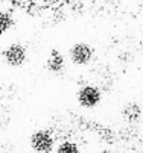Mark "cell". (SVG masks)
I'll list each match as a JSON object with an SVG mask.
<instances>
[{"mask_svg":"<svg viewBox=\"0 0 143 153\" xmlns=\"http://www.w3.org/2000/svg\"><path fill=\"white\" fill-rule=\"evenodd\" d=\"M2 56H3V61L9 67H22L28 59V50L23 44L14 42V44H9L3 50Z\"/></svg>","mask_w":143,"mask_h":153,"instance_id":"cell-1","label":"cell"},{"mask_svg":"<svg viewBox=\"0 0 143 153\" xmlns=\"http://www.w3.org/2000/svg\"><path fill=\"white\" fill-rule=\"evenodd\" d=\"M93 49L87 42H76L72 46V49L69 50V58L73 64L76 65H87L91 62L93 59Z\"/></svg>","mask_w":143,"mask_h":153,"instance_id":"cell-2","label":"cell"},{"mask_svg":"<svg viewBox=\"0 0 143 153\" xmlns=\"http://www.w3.org/2000/svg\"><path fill=\"white\" fill-rule=\"evenodd\" d=\"M100 99H102V93L97 86L94 85H84L82 88H79L78 91V102L81 106L84 108H94L100 103Z\"/></svg>","mask_w":143,"mask_h":153,"instance_id":"cell-3","label":"cell"},{"mask_svg":"<svg viewBox=\"0 0 143 153\" xmlns=\"http://www.w3.org/2000/svg\"><path fill=\"white\" fill-rule=\"evenodd\" d=\"M53 137L47 130H37L31 135V147L37 153H50L53 149Z\"/></svg>","mask_w":143,"mask_h":153,"instance_id":"cell-4","label":"cell"},{"mask_svg":"<svg viewBox=\"0 0 143 153\" xmlns=\"http://www.w3.org/2000/svg\"><path fill=\"white\" fill-rule=\"evenodd\" d=\"M47 67L53 73L63 71V68H64V58H63V55H61L59 52H56V50H53L50 58H49V61H47Z\"/></svg>","mask_w":143,"mask_h":153,"instance_id":"cell-5","label":"cell"},{"mask_svg":"<svg viewBox=\"0 0 143 153\" xmlns=\"http://www.w3.org/2000/svg\"><path fill=\"white\" fill-rule=\"evenodd\" d=\"M14 27V18L8 11L0 9V36L5 35Z\"/></svg>","mask_w":143,"mask_h":153,"instance_id":"cell-6","label":"cell"},{"mask_svg":"<svg viewBox=\"0 0 143 153\" xmlns=\"http://www.w3.org/2000/svg\"><path fill=\"white\" fill-rule=\"evenodd\" d=\"M56 153H79V147L73 141H64L58 146Z\"/></svg>","mask_w":143,"mask_h":153,"instance_id":"cell-7","label":"cell"},{"mask_svg":"<svg viewBox=\"0 0 143 153\" xmlns=\"http://www.w3.org/2000/svg\"><path fill=\"white\" fill-rule=\"evenodd\" d=\"M124 115H125L127 118H130V120H133V118L136 120V118L140 115V108H139L136 103H134V105H133V103H131V105H127V106H125V111H124Z\"/></svg>","mask_w":143,"mask_h":153,"instance_id":"cell-8","label":"cell"}]
</instances>
